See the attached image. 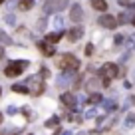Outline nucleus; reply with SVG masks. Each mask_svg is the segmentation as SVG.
I'll use <instances>...</instances> for the list:
<instances>
[{
    "label": "nucleus",
    "mask_w": 135,
    "mask_h": 135,
    "mask_svg": "<svg viewBox=\"0 0 135 135\" xmlns=\"http://www.w3.org/2000/svg\"><path fill=\"white\" fill-rule=\"evenodd\" d=\"M0 58H4V48L0 46Z\"/></svg>",
    "instance_id": "26"
},
{
    "label": "nucleus",
    "mask_w": 135,
    "mask_h": 135,
    "mask_svg": "<svg viewBox=\"0 0 135 135\" xmlns=\"http://www.w3.org/2000/svg\"><path fill=\"white\" fill-rule=\"evenodd\" d=\"M91 6L95 10H99V12H105L107 10V2L105 0H91Z\"/></svg>",
    "instance_id": "13"
},
{
    "label": "nucleus",
    "mask_w": 135,
    "mask_h": 135,
    "mask_svg": "<svg viewBox=\"0 0 135 135\" xmlns=\"http://www.w3.org/2000/svg\"><path fill=\"white\" fill-rule=\"evenodd\" d=\"M6 22H8V24H14L16 20H14V16H12V14H8V16H6Z\"/></svg>",
    "instance_id": "24"
},
{
    "label": "nucleus",
    "mask_w": 135,
    "mask_h": 135,
    "mask_svg": "<svg viewBox=\"0 0 135 135\" xmlns=\"http://www.w3.org/2000/svg\"><path fill=\"white\" fill-rule=\"evenodd\" d=\"M133 123H135V113H129V115H127V119H125V125L131 127Z\"/></svg>",
    "instance_id": "18"
},
{
    "label": "nucleus",
    "mask_w": 135,
    "mask_h": 135,
    "mask_svg": "<svg viewBox=\"0 0 135 135\" xmlns=\"http://www.w3.org/2000/svg\"><path fill=\"white\" fill-rule=\"evenodd\" d=\"M101 101H103V99H101L99 93H91V95H89V99H88V103H89V105H93V103H101Z\"/></svg>",
    "instance_id": "17"
},
{
    "label": "nucleus",
    "mask_w": 135,
    "mask_h": 135,
    "mask_svg": "<svg viewBox=\"0 0 135 135\" xmlns=\"http://www.w3.org/2000/svg\"><path fill=\"white\" fill-rule=\"evenodd\" d=\"M48 76H50V70H48V68H44V66H42V68H40V78H42V80H46Z\"/></svg>",
    "instance_id": "19"
},
{
    "label": "nucleus",
    "mask_w": 135,
    "mask_h": 135,
    "mask_svg": "<svg viewBox=\"0 0 135 135\" xmlns=\"http://www.w3.org/2000/svg\"><path fill=\"white\" fill-rule=\"evenodd\" d=\"M34 6V0H20V4H18V10H30Z\"/></svg>",
    "instance_id": "14"
},
{
    "label": "nucleus",
    "mask_w": 135,
    "mask_h": 135,
    "mask_svg": "<svg viewBox=\"0 0 135 135\" xmlns=\"http://www.w3.org/2000/svg\"><path fill=\"white\" fill-rule=\"evenodd\" d=\"M0 123H2V113H0Z\"/></svg>",
    "instance_id": "29"
},
{
    "label": "nucleus",
    "mask_w": 135,
    "mask_h": 135,
    "mask_svg": "<svg viewBox=\"0 0 135 135\" xmlns=\"http://www.w3.org/2000/svg\"><path fill=\"white\" fill-rule=\"evenodd\" d=\"M131 22H133V26H135V14H133V16H131Z\"/></svg>",
    "instance_id": "28"
},
{
    "label": "nucleus",
    "mask_w": 135,
    "mask_h": 135,
    "mask_svg": "<svg viewBox=\"0 0 135 135\" xmlns=\"http://www.w3.org/2000/svg\"><path fill=\"white\" fill-rule=\"evenodd\" d=\"M0 95H2V88H0Z\"/></svg>",
    "instance_id": "31"
},
{
    "label": "nucleus",
    "mask_w": 135,
    "mask_h": 135,
    "mask_svg": "<svg viewBox=\"0 0 135 135\" xmlns=\"http://www.w3.org/2000/svg\"><path fill=\"white\" fill-rule=\"evenodd\" d=\"M62 36H64V34H62V30H60V32H52V34H48L44 40H46V42H50V44H58L60 40H62Z\"/></svg>",
    "instance_id": "12"
},
{
    "label": "nucleus",
    "mask_w": 135,
    "mask_h": 135,
    "mask_svg": "<svg viewBox=\"0 0 135 135\" xmlns=\"http://www.w3.org/2000/svg\"><path fill=\"white\" fill-rule=\"evenodd\" d=\"M81 36H84V28H81V26H74V28L68 32V42H78Z\"/></svg>",
    "instance_id": "9"
},
{
    "label": "nucleus",
    "mask_w": 135,
    "mask_h": 135,
    "mask_svg": "<svg viewBox=\"0 0 135 135\" xmlns=\"http://www.w3.org/2000/svg\"><path fill=\"white\" fill-rule=\"evenodd\" d=\"M105 109H107V111L115 109V101H111V99H109V101H105Z\"/></svg>",
    "instance_id": "20"
},
{
    "label": "nucleus",
    "mask_w": 135,
    "mask_h": 135,
    "mask_svg": "<svg viewBox=\"0 0 135 135\" xmlns=\"http://www.w3.org/2000/svg\"><path fill=\"white\" fill-rule=\"evenodd\" d=\"M99 76L101 78H117L119 76V68L115 66V64H111V62H107V64H103L101 66V70H99Z\"/></svg>",
    "instance_id": "4"
},
{
    "label": "nucleus",
    "mask_w": 135,
    "mask_h": 135,
    "mask_svg": "<svg viewBox=\"0 0 135 135\" xmlns=\"http://www.w3.org/2000/svg\"><path fill=\"white\" fill-rule=\"evenodd\" d=\"M38 48H40L46 56H54V54H56V52H54V44H50V42H40Z\"/></svg>",
    "instance_id": "11"
},
{
    "label": "nucleus",
    "mask_w": 135,
    "mask_h": 135,
    "mask_svg": "<svg viewBox=\"0 0 135 135\" xmlns=\"http://www.w3.org/2000/svg\"><path fill=\"white\" fill-rule=\"evenodd\" d=\"M62 135H72V131H64V133Z\"/></svg>",
    "instance_id": "27"
},
{
    "label": "nucleus",
    "mask_w": 135,
    "mask_h": 135,
    "mask_svg": "<svg viewBox=\"0 0 135 135\" xmlns=\"http://www.w3.org/2000/svg\"><path fill=\"white\" fill-rule=\"evenodd\" d=\"M2 2H4V0H0V4H2Z\"/></svg>",
    "instance_id": "32"
},
{
    "label": "nucleus",
    "mask_w": 135,
    "mask_h": 135,
    "mask_svg": "<svg viewBox=\"0 0 135 135\" xmlns=\"http://www.w3.org/2000/svg\"><path fill=\"white\" fill-rule=\"evenodd\" d=\"M60 101H62L68 109H76V105H78V97L74 95L72 91H64L62 95H60Z\"/></svg>",
    "instance_id": "6"
},
{
    "label": "nucleus",
    "mask_w": 135,
    "mask_h": 135,
    "mask_svg": "<svg viewBox=\"0 0 135 135\" xmlns=\"http://www.w3.org/2000/svg\"><path fill=\"white\" fill-rule=\"evenodd\" d=\"M68 6V0H46L44 4V12L52 14V12H58V10H64Z\"/></svg>",
    "instance_id": "3"
},
{
    "label": "nucleus",
    "mask_w": 135,
    "mask_h": 135,
    "mask_svg": "<svg viewBox=\"0 0 135 135\" xmlns=\"http://www.w3.org/2000/svg\"><path fill=\"white\" fill-rule=\"evenodd\" d=\"M80 60L76 58L74 54H62L58 60V68L60 70H70V72H78L80 70Z\"/></svg>",
    "instance_id": "1"
},
{
    "label": "nucleus",
    "mask_w": 135,
    "mask_h": 135,
    "mask_svg": "<svg viewBox=\"0 0 135 135\" xmlns=\"http://www.w3.org/2000/svg\"><path fill=\"white\" fill-rule=\"evenodd\" d=\"M97 24L99 26H103V28H107V30H115L117 28V18L115 16H111V14H101L99 16V20H97Z\"/></svg>",
    "instance_id": "5"
},
{
    "label": "nucleus",
    "mask_w": 135,
    "mask_h": 135,
    "mask_svg": "<svg viewBox=\"0 0 135 135\" xmlns=\"http://www.w3.org/2000/svg\"><path fill=\"white\" fill-rule=\"evenodd\" d=\"M115 44H123V36H115Z\"/></svg>",
    "instance_id": "25"
},
{
    "label": "nucleus",
    "mask_w": 135,
    "mask_h": 135,
    "mask_svg": "<svg viewBox=\"0 0 135 135\" xmlns=\"http://www.w3.org/2000/svg\"><path fill=\"white\" fill-rule=\"evenodd\" d=\"M26 66H28V62H24V60H16V62L8 64L4 70V76L6 78H18L22 72L26 70Z\"/></svg>",
    "instance_id": "2"
},
{
    "label": "nucleus",
    "mask_w": 135,
    "mask_h": 135,
    "mask_svg": "<svg viewBox=\"0 0 135 135\" xmlns=\"http://www.w3.org/2000/svg\"><path fill=\"white\" fill-rule=\"evenodd\" d=\"M78 135H88V133H78Z\"/></svg>",
    "instance_id": "30"
},
{
    "label": "nucleus",
    "mask_w": 135,
    "mask_h": 135,
    "mask_svg": "<svg viewBox=\"0 0 135 135\" xmlns=\"http://www.w3.org/2000/svg\"><path fill=\"white\" fill-rule=\"evenodd\" d=\"M30 84H32V85H30L28 89H30V95H34V97L42 95V93H44V89H46V84H44L42 80H38V78H34V80L30 81Z\"/></svg>",
    "instance_id": "7"
},
{
    "label": "nucleus",
    "mask_w": 135,
    "mask_h": 135,
    "mask_svg": "<svg viewBox=\"0 0 135 135\" xmlns=\"http://www.w3.org/2000/svg\"><path fill=\"white\" fill-rule=\"evenodd\" d=\"M72 76H74V72H70V70H64V76L58 80V88H66L68 81L72 80Z\"/></svg>",
    "instance_id": "10"
},
{
    "label": "nucleus",
    "mask_w": 135,
    "mask_h": 135,
    "mask_svg": "<svg viewBox=\"0 0 135 135\" xmlns=\"http://www.w3.org/2000/svg\"><path fill=\"white\" fill-rule=\"evenodd\" d=\"M12 91H16V93H30V89H28V85L16 84V85H12Z\"/></svg>",
    "instance_id": "15"
},
{
    "label": "nucleus",
    "mask_w": 135,
    "mask_h": 135,
    "mask_svg": "<svg viewBox=\"0 0 135 135\" xmlns=\"http://www.w3.org/2000/svg\"><path fill=\"white\" fill-rule=\"evenodd\" d=\"M54 125H58V117H52L50 121H46V127H54Z\"/></svg>",
    "instance_id": "21"
},
{
    "label": "nucleus",
    "mask_w": 135,
    "mask_h": 135,
    "mask_svg": "<svg viewBox=\"0 0 135 135\" xmlns=\"http://www.w3.org/2000/svg\"><path fill=\"white\" fill-rule=\"evenodd\" d=\"M70 18H72L74 24H80V22L84 20V10H81L80 4H72V8H70Z\"/></svg>",
    "instance_id": "8"
},
{
    "label": "nucleus",
    "mask_w": 135,
    "mask_h": 135,
    "mask_svg": "<svg viewBox=\"0 0 135 135\" xmlns=\"http://www.w3.org/2000/svg\"><path fill=\"white\" fill-rule=\"evenodd\" d=\"M85 54H88V56H91V54H93V46H91V44L85 48Z\"/></svg>",
    "instance_id": "23"
},
{
    "label": "nucleus",
    "mask_w": 135,
    "mask_h": 135,
    "mask_svg": "<svg viewBox=\"0 0 135 135\" xmlns=\"http://www.w3.org/2000/svg\"><path fill=\"white\" fill-rule=\"evenodd\" d=\"M117 2H119V4H121V6H129L131 2H133V0H117Z\"/></svg>",
    "instance_id": "22"
},
{
    "label": "nucleus",
    "mask_w": 135,
    "mask_h": 135,
    "mask_svg": "<svg viewBox=\"0 0 135 135\" xmlns=\"http://www.w3.org/2000/svg\"><path fill=\"white\" fill-rule=\"evenodd\" d=\"M2 44H4V46H6V44H12V38H10L6 32H2V30H0V46H2Z\"/></svg>",
    "instance_id": "16"
}]
</instances>
